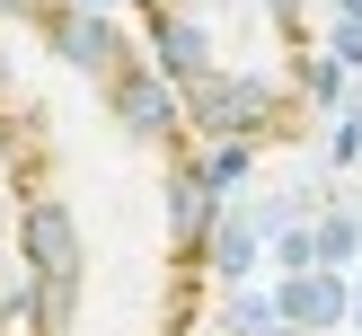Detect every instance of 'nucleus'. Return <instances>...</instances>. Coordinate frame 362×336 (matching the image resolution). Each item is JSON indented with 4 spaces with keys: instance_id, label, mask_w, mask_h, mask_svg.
<instances>
[{
    "instance_id": "obj_1",
    "label": "nucleus",
    "mask_w": 362,
    "mask_h": 336,
    "mask_svg": "<svg viewBox=\"0 0 362 336\" xmlns=\"http://www.w3.org/2000/svg\"><path fill=\"white\" fill-rule=\"evenodd\" d=\"M0 195L27 336H194L221 186L151 45L98 0H0Z\"/></svg>"
},
{
    "instance_id": "obj_2",
    "label": "nucleus",
    "mask_w": 362,
    "mask_h": 336,
    "mask_svg": "<svg viewBox=\"0 0 362 336\" xmlns=\"http://www.w3.org/2000/svg\"><path fill=\"white\" fill-rule=\"evenodd\" d=\"M133 35L204 141L292 151L336 98V62L310 35V0H133Z\"/></svg>"
},
{
    "instance_id": "obj_3",
    "label": "nucleus",
    "mask_w": 362,
    "mask_h": 336,
    "mask_svg": "<svg viewBox=\"0 0 362 336\" xmlns=\"http://www.w3.org/2000/svg\"><path fill=\"white\" fill-rule=\"evenodd\" d=\"M292 328H327V318H345V283H327V274H310L300 265L292 283H283V301H274Z\"/></svg>"
},
{
    "instance_id": "obj_4",
    "label": "nucleus",
    "mask_w": 362,
    "mask_h": 336,
    "mask_svg": "<svg viewBox=\"0 0 362 336\" xmlns=\"http://www.w3.org/2000/svg\"><path fill=\"white\" fill-rule=\"evenodd\" d=\"M0 336H27V265L9 230H0Z\"/></svg>"
},
{
    "instance_id": "obj_5",
    "label": "nucleus",
    "mask_w": 362,
    "mask_h": 336,
    "mask_svg": "<svg viewBox=\"0 0 362 336\" xmlns=\"http://www.w3.org/2000/svg\"><path fill=\"white\" fill-rule=\"evenodd\" d=\"M354 239H362L354 221H327V230H318V265H345V257H354Z\"/></svg>"
},
{
    "instance_id": "obj_6",
    "label": "nucleus",
    "mask_w": 362,
    "mask_h": 336,
    "mask_svg": "<svg viewBox=\"0 0 362 336\" xmlns=\"http://www.w3.org/2000/svg\"><path fill=\"white\" fill-rule=\"evenodd\" d=\"M300 265H318V239H310V230H292V239H283V274H300Z\"/></svg>"
},
{
    "instance_id": "obj_7",
    "label": "nucleus",
    "mask_w": 362,
    "mask_h": 336,
    "mask_svg": "<svg viewBox=\"0 0 362 336\" xmlns=\"http://www.w3.org/2000/svg\"><path fill=\"white\" fill-rule=\"evenodd\" d=\"M336 62H362V18H345V27H336Z\"/></svg>"
},
{
    "instance_id": "obj_8",
    "label": "nucleus",
    "mask_w": 362,
    "mask_h": 336,
    "mask_svg": "<svg viewBox=\"0 0 362 336\" xmlns=\"http://www.w3.org/2000/svg\"><path fill=\"white\" fill-rule=\"evenodd\" d=\"M0 230H9V195H0Z\"/></svg>"
},
{
    "instance_id": "obj_9",
    "label": "nucleus",
    "mask_w": 362,
    "mask_h": 336,
    "mask_svg": "<svg viewBox=\"0 0 362 336\" xmlns=\"http://www.w3.org/2000/svg\"><path fill=\"white\" fill-rule=\"evenodd\" d=\"M345 18H362V0H345Z\"/></svg>"
}]
</instances>
